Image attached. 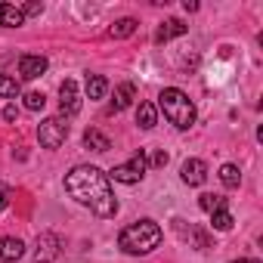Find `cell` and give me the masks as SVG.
<instances>
[{
    "label": "cell",
    "mask_w": 263,
    "mask_h": 263,
    "mask_svg": "<svg viewBox=\"0 0 263 263\" xmlns=\"http://www.w3.org/2000/svg\"><path fill=\"white\" fill-rule=\"evenodd\" d=\"M65 189H68V195L74 201L87 204L96 217H115V211H118V201H115V192H111L108 177L99 167H93V164L74 167L65 177Z\"/></svg>",
    "instance_id": "cell-1"
},
{
    "label": "cell",
    "mask_w": 263,
    "mask_h": 263,
    "mask_svg": "<svg viewBox=\"0 0 263 263\" xmlns=\"http://www.w3.org/2000/svg\"><path fill=\"white\" fill-rule=\"evenodd\" d=\"M164 232L155 220H140V223H130L121 235H118V245L124 254H149L161 245Z\"/></svg>",
    "instance_id": "cell-2"
},
{
    "label": "cell",
    "mask_w": 263,
    "mask_h": 263,
    "mask_svg": "<svg viewBox=\"0 0 263 263\" xmlns=\"http://www.w3.org/2000/svg\"><path fill=\"white\" fill-rule=\"evenodd\" d=\"M158 105H161L164 118H167L177 130H189V127L195 124V105H192V99H189L183 90L164 87L161 96H158Z\"/></svg>",
    "instance_id": "cell-3"
},
{
    "label": "cell",
    "mask_w": 263,
    "mask_h": 263,
    "mask_svg": "<svg viewBox=\"0 0 263 263\" xmlns=\"http://www.w3.org/2000/svg\"><path fill=\"white\" fill-rule=\"evenodd\" d=\"M146 171H149V158H146V149H137L134 152V158H130L127 164H118V167H111V180L115 183H127V186H134V183H140L143 177H146Z\"/></svg>",
    "instance_id": "cell-4"
},
{
    "label": "cell",
    "mask_w": 263,
    "mask_h": 263,
    "mask_svg": "<svg viewBox=\"0 0 263 263\" xmlns=\"http://www.w3.org/2000/svg\"><path fill=\"white\" fill-rule=\"evenodd\" d=\"M68 137V124L62 118H47L41 127H37V140L44 149H59Z\"/></svg>",
    "instance_id": "cell-5"
},
{
    "label": "cell",
    "mask_w": 263,
    "mask_h": 263,
    "mask_svg": "<svg viewBox=\"0 0 263 263\" xmlns=\"http://www.w3.org/2000/svg\"><path fill=\"white\" fill-rule=\"evenodd\" d=\"M59 235L56 232H41L37 245H34V263H53L59 257Z\"/></svg>",
    "instance_id": "cell-6"
},
{
    "label": "cell",
    "mask_w": 263,
    "mask_h": 263,
    "mask_svg": "<svg viewBox=\"0 0 263 263\" xmlns=\"http://www.w3.org/2000/svg\"><path fill=\"white\" fill-rule=\"evenodd\" d=\"M59 105H62V115H78L81 111V96H78V84L71 78L62 81L59 87Z\"/></svg>",
    "instance_id": "cell-7"
},
{
    "label": "cell",
    "mask_w": 263,
    "mask_h": 263,
    "mask_svg": "<svg viewBox=\"0 0 263 263\" xmlns=\"http://www.w3.org/2000/svg\"><path fill=\"white\" fill-rule=\"evenodd\" d=\"M180 177H183L186 186H201V183L208 180V164H204L201 158H189V161H183Z\"/></svg>",
    "instance_id": "cell-8"
},
{
    "label": "cell",
    "mask_w": 263,
    "mask_h": 263,
    "mask_svg": "<svg viewBox=\"0 0 263 263\" xmlns=\"http://www.w3.org/2000/svg\"><path fill=\"white\" fill-rule=\"evenodd\" d=\"M44 71H47V59H44V56L28 53V56L19 59V78H22V81H34V78H41Z\"/></svg>",
    "instance_id": "cell-9"
},
{
    "label": "cell",
    "mask_w": 263,
    "mask_h": 263,
    "mask_svg": "<svg viewBox=\"0 0 263 263\" xmlns=\"http://www.w3.org/2000/svg\"><path fill=\"white\" fill-rule=\"evenodd\" d=\"M25 254L22 238H0V263H16Z\"/></svg>",
    "instance_id": "cell-10"
},
{
    "label": "cell",
    "mask_w": 263,
    "mask_h": 263,
    "mask_svg": "<svg viewBox=\"0 0 263 263\" xmlns=\"http://www.w3.org/2000/svg\"><path fill=\"white\" fill-rule=\"evenodd\" d=\"M0 25H4V28H19V25H25L22 10L13 7V4H0Z\"/></svg>",
    "instance_id": "cell-11"
},
{
    "label": "cell",
    "mask_w": 263,
    "mask_h": 263,
    "mask_svg": "<svg viewBox=\"0 0 263 263\" xmlns=\"http://www.w3.org/2000/svg\"><path fill=\"white\" fill-rule=\"evenodd\" d=\"M180 34H186V25H183L180 19H167V22L155 31V44H167L171 37H180Z\"/></svg>",
    "instance_id": "cell-12"
},
{
    "label": "cell",
    "mask_w": 263,
    "mask_h": 263,
    "mask_svg": "<svg viewBox=\"0 0 263 263\" xmlns=\"http://www.w3.org/2000/svg\"><path fill=\"white\" fill-rule=\"evenodd\" d=\"M84 146L93 149V152H108V149H111V140H108L105 134H99L96 127H90L87 134H84Z\"/></svg>",
    "instance_id": "cell-13"
},
{
    "label": "cell",
    "mask_w": 263,
    "mask_h": 263,
    "mask_svg": "<svg viewBox=\"0 0 263 263\" xmlns=\"http://www.w3.org/2000/svg\"><path fill=\"white\" fill-rule=\"evenodd\" d=\"M134 96H137V87H134V84H118V90H115V99H111L115 111H124L130 102H134Z\"/></svg>",
    "instance_id": "cell-14"
},
{
    "label": "cell",
    "mask_w": 263,
    "mask_h": 263,
    "mask_svg": "<svg viewBox=\"0 0 263 263\" xmlns=\"http://www.w3.org/2000/svg\"><path fill=\"white\" fill-rule=\"evenodd\" d=\"M137 124H140L143 130H152V127L158 124V111H155L152 102H140V108H137Z\"/></svg>",
    "instance_id": "cell-15"
},
{
    "label": "cell",
    "mask_w": 263,
    "mask_h": 263,
    "mask_svg": "<svg viewBox=\"0 0 263 263\" xmlns=\"http://www.w3.org/2000/svg\"><path fill=\"white\" fill-rule=\"evenodd\" d=\"M105 93H108V81L102 74H90L87 78V96L90 99H102Z\"/></svg>",
    "instance_id": "cell-16"
},
{
    "label": "cell",
    "mask_w": 263,
    "mask_h": 263,
    "mask_svg": "<svg viewBox=\"0 0 263 263\" xmlns=\"http://www.w3.org/2000/svg\"><path fill=\"white\" fill-rule=\"evenodd\" d=\"M137 31V19H118L111 28H108V34L115 37V41H121V37H130Z\"/></svg>",
    "instance_id": "cell-17"
},
{
    "label": "cell",
    "mask_w": 263,
    "mask_h": 263,
    "mask_svg": "<svg viewBox=\"0 0 263 263\" xmlns=\"http://www.w3.org/2000/svg\"><path fill=\"white\" fill-rule=\"evenodd\" d=\"M22 93L19 81L16 78H7V74H0V99H16Z\"/></svg>",
    "instance_id": "cell-18"
},
{
    "label": "cell",
    "mask_w": 263,
    "mask_h": 263,
    "mask_svg": "<svg viewBox=\"0 0 263 263\" xmlns=\"http://www.w3.org/2000/svg\"><path fill=\"white\" fill-rule=\"evenodd\" d=\"M220 180H223V186L235 189V186L241 183V171H238L235 164H223V167H220Z\"/></svg>",
    "instance_id": "cell-19"
},
{
    "label": "cell",
    "mask_w": 263,
    "mask_h": 263,
    "mask_svg": "<svg viewBox=\"0 0 263 263\" xmlns=\"http://www.w3.org/2000/svg\"><path fill=\"white\" fill-rule=\"evenodd\" d=\"M232 223H235V220H232V214H229L226 208L211 214V226H214V229H220V232H229V229H232Z\"/></svg>",
    "instance_id": "cell-20"
},
{
    "label": "cell",
    "mask_w": 263,
    "mask_h": 263,
    "mask_svg": "<svg viewBox=\"0 0 263 263\" xmlns=\"http://www.w3.org/2000/svg\"><path fill=\"white\" fill-rule=\"evenodd\" d=\"M198 204H201V211L214 214V211H223V208H226V198H223V195H211V192H208V195H201V198H198Z\"/></svg>",
    "instance_id": "cell-21"
},
{
    "label": "cell",
    "mask_w": 263,
    "mask_h": 263,
    "mask_svg": "<svg viewBox=\"0 0 263 263\" xmlns=\"http://www.w3.org/2000/svg\"><path fill=\"white\" fill-rule=\"evenodd\" d=\"M44 105H47V96H44V93H37V90L25 93V108H28V111H41Z\"/></svg>",
    "instance_id": "cell-22"
},
{
    "label": "cell",
    "mask_w": 263,
    "mask_h": 263,
    "mask_svg": "<svg viewBox=\"0 0 263 263\" xmlns=\"http://www.w3.org/2000/svg\"><path fill=\"white\" fill-rule=\"evenodd\" d=\"M189 235L195 238V248H201V251H208V248H211V235H208L201 226H189Z\"/></svg>",
    "instance_id": "cell-23"
},
{
    "label": "cell",
    "mask_w": 263,
    "mask_h": 263,
    "mask_svg": "<svg viewBox=\"0 0 263 263\" xmlns=\"http://www.w3.org/2000/svg\"><path fill=\"white\" fill-rule=\"evenodd\" d=\"M7 204H10V186L0 183V211H7Z\"/></svg>",
    "instance_id": "cell-24"
},
{
    "label": "cell",
    "mask_w": 263,
    "mask_h": 263,
    "mask_svg": "<svg viewBox=\"0 0 263 263\" xmlns=\"http://www.w3.org/2000/svg\"><path fill=\"white\" fill-rule=\"evenodd\" d=\"M41 4H25V10H22V16H41Z\"/></svg>",
    "instance_id": "cell-25"
},
{
    "label": "cell",
    "mask_w": 263,
    "mask_h": 263,
    "mask_svg": "<svg viewBox=\"0 0 263 263\" xmlns=\"http://www.w3.org/2000/svg\"><path fill=\"white\" fill-rule=\"evenodd\" d=\"M152 164H155V167H164V164H167V152H155V155H152Z\"/></svg>",
    "instance_id": "cell-26"
},
{
    "label": "cell",
    "mask_w": 263,
    "mask_h": 263,
    "mask_svg": "<svg viewBox=\"0 0 263 263\" xmlns=\"http://www.w3.org/2000/svg\"><path fill=\"white\" fill-rule=\"evenodd\" d=\"M4 118H7V121H16V105H7V108H4Z\"/></svg>",
    "instance_id": "cell-27"
},
{
    "label": "cell",
    "mask_w": 263,
    "mask_h": 263,
    "mask_svg": "<svg viewBox=\"0 0 263 263\" xmlns=\"http://www.w3.org/2000/svg\"><path fill=\"white\" fill-rule=\"evenodd\" d=\"M232 263H260V260H232Z\"/></svg>",
    "instance_id": "cell-28"
}]
</instances>
